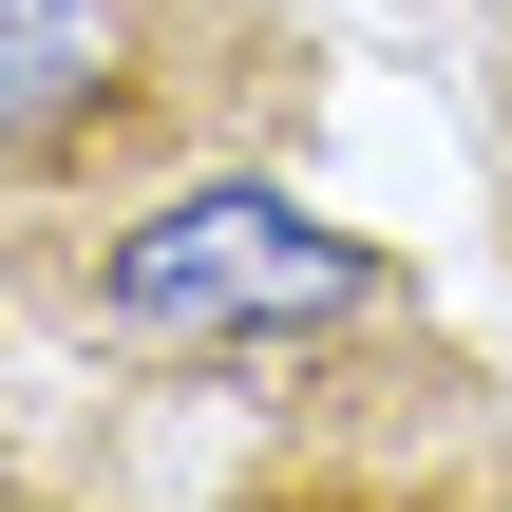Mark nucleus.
<instances>
[{"mask_svg": "<svg viewBox=\"0 0 512 512\" xmlns=\"http://www.w3.org/2000/svg\"><path fill=\"white\" fill-rule=\"evenodd\" d=\"M323 133L304 0H0V266Z\"/></svg>", "mask_w": 512, "mask_h": 512, "instance_id": "f257e3e1", "label": "nucleus"}, {"mask_svg": "<svg viewBox=\"0 0 512 512\" xmlns=\"http://www.w3.org/2000/svg\"><path fill=\"white\" fill-rule=\"evenodd\" d=\"M38 342L76 361H209V342H285V323H342V304H399V266L361 228H323L304 190L266 171H209V190H152L114 228H57L0 266Z\"/></svg>", "mask_w": 512, "mask_h": 512, "instance_id": "f03ea898", "label": "nucleus"}, {"mask_svg": "<svg viewBox=\"0 0 512 512\" xmlns=\"http://www.w3.org/2000/svg\"><path fill=\"white\" fill-rule=\"evenodd\" d=\"M475 171H494V228H512V57H494V95H475Z\"/></svg>", "mask_w": 512, "mask_h": 512, "instance_id": "7ed1b4c3", "label": "nucleus"}, {"mask_svg": "<svg viewBox=\"0 0 512 512\" xmlns=\"http://www.w3.org/2000/svg\"><path fill=\"white\" fill-rule=\"evenodd\" d=\"M0 323H19V285H0ZM0 494H38V456H19V437H0Z\"/></svg>", "mask_w": 512, "mask_h": 512, "instance_id": "20e7f679", "label": "nucleus"}]
</instances>
